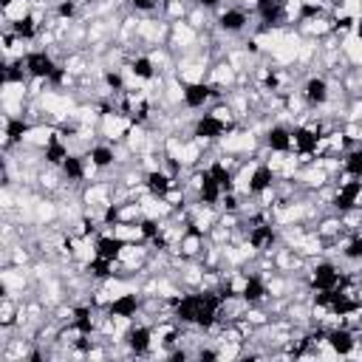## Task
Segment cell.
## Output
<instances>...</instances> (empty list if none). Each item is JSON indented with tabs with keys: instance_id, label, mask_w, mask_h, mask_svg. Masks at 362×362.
Returning a JSON list of instances; mask_svg holds the SVG:
<instances>
[{
	"instance_id": "6da1fadb",
	"label": "cell",
	"mask_w": 362,
	"mask_h": 362,
	"mask_svg": "<svg viewBox=\"0 0 362 362\" xmlns=\"http://www.w3.org/2000/svg\"><path fill=\"white\" fill-rule=\"evenodd\" d=\"M223 306V294L215 292H196V294H178L173 297V317L178 323H190L198 329H212Z\"/></svg>"
},
{
	"instance_id": "7a4b0ae2",
	"label": "cell",
	"mask_w": 362,
	"mask_h": 362,
	"mask_svg": "<svg viewBox=\"0 0 362 362\" xmlns=\"http://www.w3.org/2000/svg\"><path fill=\"white\" fill-rule=\"evenodd\" d=\"M323 142V136H320V127H311V125H300L292 130V148L297 156L308 159L317 153V148H320Z\"/></svg>"
},
{
	"instance_id": "3957f363",
	"label": "cell",
	"mask_w": 362,
	"mask_h": 362,
	"mask_svg": "<svg viewBox=\"0 0 362 362\" xmlns=\"http://www.w3.org/2000/svg\"><path fill=\"white\" fill-rule=\"evenodd\" d=\"M340 286H343V275L334 263L323 260L311 269V289L314 292H331V289H340Z\"/></svg>"
},
{
	"instance_id": "277c9868",
	"label": "cell",
	"mask_w": 362,
	"mask_h": 362,
	"mask_svg": "<svg viewBox=\"0 0 362 362\" xmlns=\"http://www.w3.org/2000/svg\"><path fill=\"white\" fill-rule=\"evenodd\" d=\"M23 63H26L29 77H34V79H49V82H52V77H54L57 68H60V65L52 60L49 52H29V54L23 57Z\"/></svg>"
},
{
	"instance_id": "5b68a950",
	"label": "cell",
	"mask_w": 362,
	"mask_h": 362,
	"mask_svg": "<svg viewBox=\"0 0 362 362\" xmlns=\"http://www.w3.org/2000/svg\"><path fill=\"white\" fill-rule=\"evenodd\" d=\"M212 97H218V90L210 82H184V88H181V100L190 111H201Z\"/></svg>"
},
{
	"instance_id": "8992f818",
	"label": "cell",
	"mask_w": 362,
	"mask_h": 362,
	"mask_svg": "<svg viewBox=\"0 0 362 362\" xmlns=\"http://www.w3.org/2000/svg\"><path fill=\"white\" fill-rule=\"evenodd\" d=\"M139 308H142V297L136 292H125V294L113 297L105 311H108L111 320H130V317H136V311H139Z\"/></svg>"
},
{
	"instance_id": "52a82bcc",
	"label": "cell",
	"mask_w": 362,
	"mask_h": 362,
	"mask_svg": "<svg viewBox=\"0 0 362 362\" xmlns=\"http://www.w3.org/2000/svg\"><path fill=\"white\" fill-rule=\"evenodd\" d=\"M230 127H233V122H223V116H218V111H215V113H204L196 122V136H198V139H204V142H215Z\"/></svg>"
},
{
	"instance_id": "ba28073f",
	"label": "cell",
	"mask_w": 362,
	"mask_h": 362,
	"mask_svg": "<svg viewBox=\"0 0 362 362\" xmlns=\"http://www.w3.org/2000/svg\"><path fill=\"white\" fill-rule=\"evenodd\" d=\"M362 196V178H351V181H343L337 187V196H334V210L337 212H351L356 207Z\"/></svg>"
},
{
	"instance_id": "9c48e42d",
	"label": "cell",
	"mask_w": 362,
	"mask_h": 362,
	"mask_svg": "<svg viewBox=\"0 0 362 362\" xmlns=\"http://www.w3.org/2000/svg\"><path fill=\"white\" fill-rule=\"evenodd\" d=\"M329 97H331V90H329V79H326V77H308V79H306V85H303V100H306V105L320 108V105L329 102Z\"/></svg>"
},
{
	"instance_id": "30bf717a",
	"label": "cell",
	"mask_w": 362,
	"mask_h": 362,
	"mask_svg": "<svg viewBox=\"0 0 362 362\" xmlns=\"http://www.w3.org/2000/svg\"><path fill=\"white\" fill-rule=\"evenodd\" d=\"M272 184H275V170H272V167H269V164L263 162V164H258V167L252 170V175H249V184H246V196L258 198V196L269 193V190H272Z\"/></svg>"
},
{
	"instance_id": "8fae6325",
	"label": "cell",
	"mask_w": 362,
	"mask_h": 362,
	"mask_svg": "<svg viewBox=\"0 0 362 362\" xmlns=\"http://www.w3.org/2000/svg\"><path fill=\"white\" fill-rule=\"evenodd\" d=\"M145 187H148V193H150L153 198L164 201L167 193L175 187V181H173V175H167L164 170H150V173L145 175Z\"/></svg>"
},
{
	"instance_id": "7c38bea8",
	"label": "cell",
	"mask_w": 362,
	"mask_h": 362,
	"mask_svg": "<svg viewBox=\"0 0 362 362\" xmlns=\"http://www.w3.org/2000/svg\"><path fill=\"white\" fill-rule=\"evenodd\" d=\"M221 198H223L221 184L212 178V173H210V170H204V173L198 175V201H201L204 207H215Z\"/></svg>"
},
{
	"instance_id": "4fadbf2b",
	"label": "cell",
	"mask_w": 362,
	"mask_h": 362,
	"mask_svg": "<svg viewBox=\"0 0 362 362\" xmlns=\"http://www.w3.org/2000/svg\"><path fill=\"white\" fill-rule=\"evenodd\" d=\"M125 343H127V348H130L136 356L148 354L150 345H153V331H150V326H133V329L125 334Z\"/></svg>"
},
{
	"instance_id": "5bb4252c",
	"label": "cell",
	"mask_w": 362,
	"mask_h": 362,
	"mask_svg": "<svg viewBox=\"0 0 362 362\" xmlns=\"http://www.w3.org/2000/svg\"><path fill=\"white\" fill-rule=\"evenodd\" d=\"M125 249H127V244H125L119 235H102V238H97V244H94V255H100V258H105V260H113V263L125 255Z\"/></svg>"
},
{
	"instance_id": "9a60e30c",
	"label": "cell",
	"mask_w": 362,
	"mask_h": 362,
	"mask_svg": "<svg viewBox=\"0 0 362 362\" xmlns=\"http://www.w3.org/2000/svg\"><path fill=\"white\" fill-rule=\"evenodd\" d=\"M266 148L272 153H289L292 150V130L286 125H272L266 130Z\"/></svg>"
},
{
	"instance_id": "2e32d148",
	"label": "cell",
	"mask_w": 362,
	"mask_h": 362,
	"mask_svg": "<svg viewBox=\"0 0 362 362\" xmlns=\"http://www.w3.org/2000/svg\"><path fill=\"white\" fill-rule=\"evenodd\" d=\"M249 26V15L244 9H226L218 15V29L226 31V34H238Z\"/></svg>"
},
{
	"instance_id": "e0dca14e",
	"label": "cell",
	"mask_w": 362,
	"mask_h": 362,
	"mask_svg": "<svg viewBox=\"0 0 362 362\" xmlns=\"http://www.w3.org/2000/svg\"><path fill=\"white\" fill-rule=\"evenodd\" d=\"M275 238H278V233H275V226H272V223H255L249 230V246L258 249V252L272 249Z\"/></svg>"
},
{
	"instance_id": "ac0fdd59",
	"label": "cell",
	"mask_w": 362,
	"mask_h": 362,
	"mask_svg": "<svg viewBox=\"0 0 362 362\" xmlns=\"http://www.w3.org/2000/svg\"><path fill=\"white\" fill-rule=\"evenodd\" d=\"M71 329L79 334V337H90L94 334V308L90 306H79L71 311Z\"/></svg>"
},
{
	"instance_id": "d6986e66",
	"label": "cell",
	"mask_w": 362,
	"mask_h": 362,
	"mask_svg": "<svg viewBox=\"0 0 362 362\" xmlns=\"http://www.w3.org/2000/svg\"><path fill=\"white\" fill-rule=\"evenodd\" d=\"M326 343H329V348H331L334 354H340V356H348V354L354 351V345H356V340H354V334H351L348 329H334V331H329V334H326Z\"/></svg>"
},
{
	"instance_id": "ffe728a7",
	"label": "cell",
	"mask_w": 362,
	"mask_h": 362,
	"mask_svg": "<svg viewBox=\"0 0 362 362\" xmlns=\"http://www.w3.org/2000/svg\"><path fill=\"white\" fill-rule=\"evenodd\" d=\"M263 297H266V283L260 281V275H246L244 289H241V300L249 303V306H255V303H260Z\"/></svg>"
},
{
	"instance_id": "44dd1931",
	"label": "cell",
	"mask_w": 362,
	"mask_h": 362,
	"mask_svg": "<svg viewBox=\"0 0 362 362\" xmlns=\"http://www.w3.org/2000/svg\"><path fill=\"white\" fill-rule=\"evenodd\" d=\"M255 12L266 26H275L283 12V0H255Z\"/></svg>"
},
{
	"instance_id": "7402d4cb",
	"label": "cell",
	"mask_w": 362,
	"mask_h": 362,
	"mask_svg": "<svg viewBox=\"0 0 362 362\" xmlns=\"http://www.w3.org/2000/svg\"><path fill=\"white\" fill-rule=\"evenodd\" d=\"M71 153H68V148H65V142H63V136H49V142H45V162L49 164H54V167H60L65 159H68Z\"/></svg>"
},
{
	"instance_id": "603a6c76",
	"label": "cell",
	"mask_w": 362,
	"mask_h": 362,
	"mask_svg": "<svg viewBox=\"0 0 362 362\" xmlns=\"http://www.w3.org/2000/svg\"><path fill=\"white\" fill-rule=\"evenodd\" d=\"M210 173H212V178L221 184L223 193H235V173L226 167L223 162H212V164H210Z\"/></svg>"
},
{
	"instance_id": "cb8c5ba5",
	"label": "cell",
	"mask_w": 362,
	"mask_h": 362,
	"mask_svg": "<svg viewBox=\"0 0 362 362\" xmlns=\"http://www.w3.org/2000/svg\"><path fill=\"white\" fill-rule=\"evenodd\" d=\"M29 133V122L23 116H9L6 119V148L23 142V136Z\"/></svg>"
},
{
	"instance_id": "d4e9b609",
	"label": "cell",
	"mask_w": 362,
	"mask_h": 362,
	"mask_svg": "<svg viewBox=\"0 0 362 362\" xmlns=\"http://www.w3.org/2000/svg\"><path fill=\"white\" fill-rule=\"evenodd\" d=\"M9 23H12V34L17 40H34V34H37V17L34 15H23V17L9 20Z\"/></svg>"
},
{
	"instance_id": "484cf974",
	"label": "cell",
	"mask_w": 362,
	"mask_h": 362,
	"mask_svg": "<svg viewBox=\"0 0 362 362\" xmlns=\"http://www.w3.org/2000/svg\"><path fill=\"white\" fill-rule=\"evenodd\" d=\"M88 159H90V164H94L97 170H108L116 162V153L108 145H94V148H90V153H88Z\"/></svg>"
},
{
	"instance_id": "4316f807",
	"label": "cell",
	"mask_w": 362,
	"mask_h": 362,
	"mask_svg": "<svg viewBox=\"0 0 362 362\" xmlns=\"http://www.w3.org/2000/svg\"><path fill=\"white\" fill-rule=\"evenodd\" d=\"M130 74L136 77V79H153L156 77V65H153V60L150 57H145V54H139V57H133V63H130Z\"/></svg>"
},
{
	"instance_id": "83f0119b",
	"label": "cell",
	"mask_w": 362,
	"mask_h": 362,
	"mask_svg": "<svg viewBox=\"0 0 362 362\" xmlns=\"http://www.w3.org/2000/svg\"><path fill=\"white\" fill-rule=\"evenodd\" d=\"M88 275H90V278H97V281H108V278H113V260H105V258L94 255V260L88 263Z\"/></svg>"
},
{
	"instance_id": "f1b7e54d",
	"label": "cell",
	"mask_w": 362,
	"mask_h": 362,
	"mask_svg": "<svg viewBox=\"0 0 362 362\" xmlns=\"http://www.w3.org/2000/svg\"><path fill=\"white\" fill-rule=\"evenodd\" d=\"M60 170H63V175H65L68 181H82V178H85V162H82L79 156H68V159L60 164Z\"/></svg>"
},
{
	"instance_id": "f546056e",
	"label": "cell",
	"mask_w": 362,
	"mask_h": 362,
	"mask_svg": "<svg viewBox=\"0 0 362 362\" xmlns=\"http://www.w3.org/2000/svg\"><path fill=\"white\" fill-rule=\"evenodd\" d=\"M343 170H345L348 178H362V148H356V150H351V153L345 156Z\"/></svg>"
},
{
	"instance_id": "4dcf8cb0",
	"label": "cell",
	"mask_w": 362,
	"mask_h": 362,
	"mask_svg": "<svg viewBox=\"0 0 362 362\" xmlns=\"http://www.w3.org/2000/svg\"><path fill=\"white\" fill-rule=\"evenodd\" d=\"M139 235L156 244V241L162 238V223H159L156 218H142V221H139Z\"/></svg>"
},
{
	"instance_id": "1f68e13d",
	"label": "cell",
	"mask_w": 362,
	"mask_h": 362,
	"mask_svg": "<svg viewBox=\"0 0 362 362\" xmlns=\"http://www.w3.org/2000/svg\"><path fill=\"white\" fill-rule=\"evenodd\" d=\"M343 255H345L348 260H362V233L348 241V246L343 249Z\"/></svg>"
},
{
	"instance_id": "d6a6232c",
	"label": "cell",
	"mask_w": 362,
	"mask_h": 362,
	"mask_svg": "<svg viewBox=\"0 0 362 362\" xmlns=\"http://www.w3.org/2000/svg\"><path fill=\"white\" fill-rule=\"evenodd\" d=\"M105 82H108V88L113 90V94H125V79H122L119 71H105Z\"/></svg>"
},
{
	"instance_id": "836d02e7",
	"label": "cell",
	"mask_w": 362,
	"mask_h": 362,
	"mask_svg": "<svg viewBox=\"0 0 362 362\" xmlns=\"http://www.w3.org/2000/svg\"><path fill=\"white\" fill-rule=\"evenodd\" d=\"M74 15H77V0H60V6H57V17L71 20Z\"/></svg>"
},
{
	"instance_id": "e575fe53",
	"label": "cell",
	"mask_w": 362,
	"mask_h": 362,
	"mask_svg": "<svg viewBox=\"0 0 362 362\" xmlns=\"http://www.w3.org/2000/svg\"><path fill=\"white\" fill-rule=\"evenodd\" d=\"M159 3H162V0H130V9H136V12H153V9H159Z\"/></svg>"
},
{
	"instance_id": "d590c367",
	"label": "cell",
	"mask_w": 362,
	"mask_h": 362,
	"mask_svg": "<svg viewBox=\"0 0 362 362\" xmlns=\"http://www.w3.org/2000/svg\"><path fill=\"white\" fill-rule=\"evenodd\" d=\"M221 3H223V0H198V6L204 12H215V9H221Z\"/></svg>"
},
{
	"instance_id": "8d00e7d4",
	"label": "cell",
	"mask_w": 362,
	"mask_h": 362,
	"mask_svg": "<svg viewBox=\"0 0 362 362\" xmlns=\"http://www.w3.org/2000/svg\"><path fill=\"white\" fill-rule=\"evenodd\" d=\"M201 359H218V351H198Z\"/></svg>"
}]
</instances>
